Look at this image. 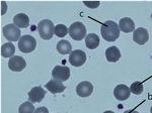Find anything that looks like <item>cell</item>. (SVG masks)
<instances>
[{"label": "cell", "mask_w": 152, "mask_h": 113, "mask_svg": "<svg viewBox=\"0 0 152 113\" xmlns=\"http://www.w3.org/2000/svg\"><path fill=\"white\" fill-rule=\"evenodd\" d=\"M71 50H72V46H71V43L68 41L62 40L58 43L57 51L61 55H68V54H71L72 53Z\"/></svg>", "instance_id": "obj_18"}, {"label": "cell", "mask_w": 152, "mask_h": 113, "mask_svg": "<svg viewBox=\"0 0 152 113\" xmlns=\"http://www.w3.org/2000/svg\"><path fill=\"white\" fill-rule=\"evenodd\" d=\"M150 112L152 113V107H151V109H150Z\"/></svg>", "instance_id": "obj_27"}, {"label": "cell", "mask_w": 152, "mask_h": 113, "mask_svg": "<svg viewBox=\"0 0 152 113\" xmlns=\"http://www.w3.org/2000/svg\"><path fill=\"white\" fill-rule=\"evenodd\" d=\"M67 33H69V29L66 28L63 24H58L55 26V34L59 38H64L65 35H67Z\"/></svg>", "instance_id": "obj_22"}, {"label": "cell", "mask_w": 152, "mask_h": 113, "mask_svg": "<svg viewBox=\"0 0 152 113\" xmlns=\"http://www.w3.org/2000/svg\"><path fill=\"white\" fill-rule=\"evenodd\" d=\"M130 90H131L132 93H134L135 95H140L142 94L144 90V87H143V83L142 82H134L132 83L131 87H130Z\"/></svg>", "instance_id": "obj_21"}, {"label": "cell", "mask_w": 152, "mask_h": 113, "mask_svg": "<svg viewBox=\"0 0 152 113\" xmlns=\"http://www.w3.org/2000/svg\"><path fill=\"white\" fill-rule=\"evenodd\" d=\"M52 77L60 82L68 80L70 77V69L65 66H56L52 71Z\"/></svg>", "instance_id": "obj_6"}, {"label": "cell", "mask_w": 152, "mask_h": 113, "mask_svg": "<svg viewBox=\"0 0 152 113\" xmlns=\"http://www.w3.org/2000/svg\"><path fill=\"white\" fill-rule=\"evenodd\" d=\"M13 22L19 28H26L29 25V18L26 14L18 13L13 17Z\"/></svg>", "instance_id": "obj_15"}, {"label": "cell", "mask_w": 152, "mask_h": 113, "mask_svg": "<svg viewBox=\"0 0 152 113\" xmlns=\"http://www.w3.org/2000/svg\"><path fill=\"white\" fill-rule=\"evenodd\" d=\"M15 53V46L12 43H4L1 46V56L4 58H12Z\"/></svg>", "instance_id": "obj_19"}, {"label": "cell", "mask_w": 152, "mask_h": 113, "mask_svg": "<svg viewBox=\"0 0 152 113\" xmlns=\"http://www.w3.org/2000/svg\"><path fill=\"white\" fill-rule=\"evenodd\" d=\"M46 88H47L48 91H50L51 93H53V94L61 93L66 89V87L60 82V81L55 80V79H52V80L49 81L47 84H46Z\"/></svg>", "instance_id": "obj_13"}, {"label": "cell", "mask_w": 152, "mask_h": 113, "mask_svg": "<svg viewBox=\"0 0 152 113\" xmlns=\"http://www.w3.org/2000/svg\"><path fill=\"white\" fill-rule=\"evenodd\" d=\"M36 46H37L36 38L31 35H23L18 41V48L23 53L26 54L31 53V51H35Z\"/></svg>", "instance_id": "obj_3"}, {"label": "cell", "mask_w": 152, "mask_h": 113, "mask_svg": "<svg viewBox=\"0 0 152 113\" xmlns=\"http://www.w3.org/2000/svg\"><path fill=\"white\" fill-rule=\"evenodd\" d=\"M26 66V60L20 56H13L8 62V68L13 72H20Z\"/></svg>", "instance_id": "obj_8"}, {"label": "cell", "mask_w": 152, "mask_h": 113, "mask_svg": "<svg viewBox=\"0 0 152 113\" xmlns=\"http://www.w3.org/2000/svg\"><path fill=\"white\" fill-rule=\"evenodd\" d=\"M104 113H115V112H113V111H104Z\"/></svg>", "instance_id": "obj_26"}, {"label": "cell", "mask_w": 152, "mask_h": 113, "mask_svg": "<svg viewBox=\"0 0 152 113\" xmlns=\"http://www.w3.org/2000/svg\"><path fill=\"white\" fill-rule=\"evenodd\" d=\"M69 35L75 41H81L86 35V28L82 22H74L69 28Z\"/></svg>", "instance_id": "obj_4"}, {"label": "cell", "mask_w": 152, "mask_h": 113, "mask_svg": "<svg viewBox=\"0 0 152 113\" xmlns=\"http://www.w3.org/2000/svg\"><path fill=\"white\" fill-rule=\"evenodd\" d=\"M34 113H49V110L47 107H40L38 109H36Z\"/></svg>", "instance_id": "obj_24"}, {"label": "cell", "mask_w": 152, "mask_h": 113, "mask_svg": "<svg viewBox=\"0 0 152 113\" xmlns=\"http://www.w3.org/2000/svg\"><path fill=\"white\" fill-rule=\"evenodd\" d=\"M46 95V91L40 86L34 87L33 89L28 92V100L31 103H39L44 99Z\"/></svg>", "instance_id": "obj_10"}, {"label": "cell", "mask_w": 152, "mask_h": 113, "mask_svg": "<svg viewBox=\"0 0 152 113\" xmlns=\"http://www.w3.org/2000/svg\"><path fill=\"white\" fill-rule=\"evenodd\" d=\"M119 28L124 33H131L135 29V23L129 17H124V18L120 19Z\"/></svg>", "instance_id": "obj_16"}, {"label": "cell", "mask_w": 152, "mask_h": 113, "mask_svg": "<svg viewBox=\"0 0 152 113\" xmlns=\"http://www.w3.org/2000/svg\"><path fill=\"white\" fill-rule=\"evenodd\" d=\"M83 3H84V5H86L87 7H89V8H91V9H95L99 5V1H84Z\"/></svg>", "instance_id": "obj_23"}, {"label": "cell", "mask_w": 152, "mask_h": 113, "mask_svg": "<svg viewBox=\"0 0 152 113\" xmlns=\"http://www.w3.org/2000/svg\"><path fill=\"white\" fill-rule=\"evenodd\" d=\"M105 56H107V60L111 63L118 62L121 58V51L117 46H110L105 51Z\"/></svg>", "instance_id": "obj_14"}, {"label": "cell", "mask_w": 152, "mask_h": 113, "mask_svg": "<svg viewBox=\"0 0 152 113\" xmlns=\"http://www.w3.org/2000/svg\"><path fill=\"white\" fill-rule=\"evenodd\" d=\"M149 40V33L146 28H139L136 30H134L133 33V41L138 45H145Z\"/></svg>", "instance_id": "obj_9"}, {"label": "cell", "mask_w": 152, "mask_h": 113, "mask_svg": "<svg viewBox=\"0 0 152 113\" xmlns=\"http://www.w3.org/2000/svg\"><path fill=\"white\" fill-rule=\"evenodd\" d=\"M131 94V90L128 86L124 85V84H120L118 85L114 90V95L116 97V99L120 100V101H124L127 100L130 97Z\"/></svg>", "instance_id": "obj_11"}, {"label": "cell", "mask_w": 152, "mask_h": 113, "mask_svg": "<svg viewBox=\"0 0 152 113\" xmlns=\"http://www.w3.org/2000/svg\"><path fill=\"white\" fill-rule=\"evenodd\" d=\"M85 45L89 50H94L99 45V38L95 33H89L85 38Z\"/></svg>", "instance_id": "obj_17"}, {"label": "cell", "mask_w": 152, "mask_h": 113, "mask_svg": "<svg viewBox=\"0 0 152 113\" xmlns=\"http://www.w3.org/2000/svg\"><path fill=\"white\" fill-rule=\"evenodd\" d=\"M100 33L107 41H115L120 36V28L119 24H117L115 21L107 20L102 24L100 28Z\"/></svg>", "instance_id": "obj_1"}, {"label": "cell", "mask_w": 152, "mask_h": 113, "mask_svg": "<svg viewBox=\"0 0 152 113\" xmlns=\"http://www.w3.org/2000/svg\"><path fill=\"white\" fill-rule=\"evenodd\" d=\"M3 35L6 38L7 41H18L20 40V29H19L15 24H7L2 29Z\"/></svg>", "instance_id": "obj_5"}, {"label": "cell", "mask_w": 152, "mask_h": 113, "mask_svg": "<svg viewBox=\"0 0 152 113\" xmlns=\"http://www.w3.org/2000/svg\"><path fill=\"white\" fill-rule=\"evenodd\" d=\"M92 91H94V86L90 82L87 81H83V82L79 83L76 87V93L78 96L80 97H87L91 95Z\"/></svg>", "instance_id": "obj_12"}, {"label": "cell", "mask_w": 152, "mask_h": 113, "mask_svg": "<svg viewBox=\"0 0 152 113\" xmlns=\"http://www.w3.org/2000/svg\"><path fill=\"white\" fill-rule=\"evenodd\" d=\"M38 30L40 33V36L43 40H51L53 38L54 33H55V26L54 23L49 19H44L39 22Z\"/></svg>", "instance_id": "obj_2"}, {"label": "cell", "mask_w": 152, "mask_h": 113, "mask_svg": "<svg viewBox=\"0 0 152 113\" xmlns=\"http://www.w3.org/2000/svg\"><path fill=\"white\" fill-rule=\"evenodd\" d=\"M19 113H34L35 112V106L31 102H24L18 108Z\"/></svg>", "instance_id": "obj_20"}, {"label": "cell", "mask_w": 152, "mask_h": 113, "mask_svg": "<svg viewBox=\"0 0 152 113\" xmlns=\"http://www.w3.org/2000/svg\"><path fill=\"white\" fill-rule=\"evenodd\" d=\"M125 113H139V112L136 111V110H127Z\"/></svg>", "instance_id": "obj_25"}, {"label": "cell", "mask_w": 152, "mask_h": 113, "mask_svg": "<svg viewBox=\"0 0 152 113\" xmlns=\"http://www.w3.org/2000/svg\"><path fill=\"white\" fill-rule=\"evenodd\" d=\"M69 62L73 67H80L86 62V55H85L84 51L80 50L73 51L70 54Z\"/></svg>", "instance_id": "obj_7"}]
</instances>
